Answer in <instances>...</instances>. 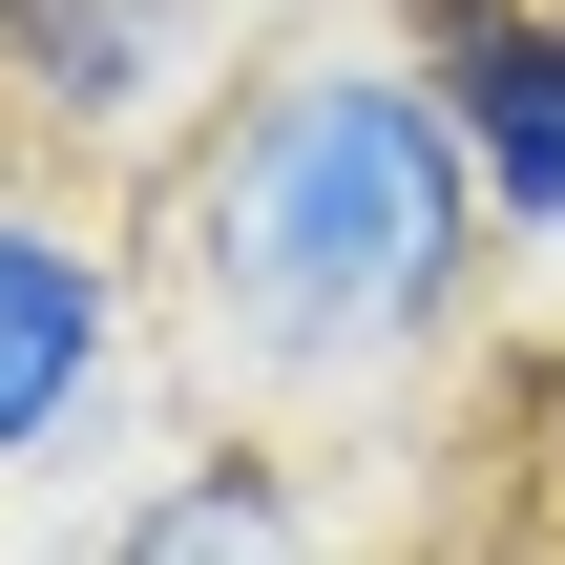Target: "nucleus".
<instances>
[{"instance_id": "1", "label": "nucleus", "mask_w": 565, "mask_h": 565, "mask_svg": "<svg viewBox=\"0 0 565 565\" xmlns=\"http://www.w3.org/2000/svg\"><path fill=\"white\" fill-rule=\"evenodd\" d=\"M503 273H524V252H503V210H482V168H461V126H440V84H419L398 21L231 63V84L168 126V168H147L168 356H189L210 398L294 419V440L440 398V377L482 356Z\"/></svg>"}, {"instance_id": "2", "label": "nucleus", "mask_w": 565, "mask_h": 565, "mask_svg": "<svg viewBox=\"0 0 565 565\" xmlns=\"http://www.w3.org/2000/svg\"><path fill=\"white\" fill-rule=\"evenodd\" d=\"M147 356H168L147 210H105L84 168H21L0 147V524L147 419Z\"/></svg>"}, {"instance_id": "3", "label": "nucleus", "mask_w": 565, "mask_h": 565, "mask_svg": "<svg viewBox=\"0 0 565 565\" xmlns=\"http://www.w3.org/2000/svg\"><path fill=\"white\" fill-rule=\"evenodd\" d=\"M231 84V0H0V147L21 168H168V126Z\"/></svg>"}, {"instance_id": "4", "label": "nucleus", "mask_w": 565, "mask_h": 565, "mask_svg": "<svg viewBox=\"0 0 565 565\" xmlns=\"http://www.w3.org/2000/svg\"><path fill=\"white\" fill-rule=\"evenodd\" d=\"M398 42H419V84H440L461 168H482L503 252L565 273V0H398Z\"/></svg>"}, {"instance_id": "5", "label": "nucleus", "mask_w": 565, "mask_h": 565, "mask_svg": "<svg viewBox=\"0 0 565 565\" xmlns=\"http://www.w3.org/2000/svg\"><path fill=\"white\" fill-rule=\"evenodd\" d=\"M126 565H273V545H315V461H294V419H189L147 482H105L84 503Z\"/></svg>"}, {"instance_id": "6", "label": "nucleus", "mask_w": 565, "mask_h": 565, "mask_svg": "<svg viewBox=\"0 0 565 565\" xmlns=\"http://www.w3.org/2000/svg\"><path fill=\"white\" fill-rule=\"evenodd\" d=\"M545 545H565V461H545Z\"/></svg>"}]
</instances>
